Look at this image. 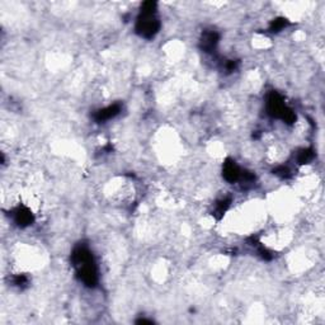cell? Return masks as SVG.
I'll list each match as a JSON object with an SVG mask.
<instances>
[{
  "label": "cell",
  "mask_w": 325,
  "mask_h": 325,
  "mask_svg": "<svg viewBox=\"0 0 325 325\" xmlns=\"http://www.w3.org/2000/svg\"><path fill=\"white\" fill-rule=\"evenodd\" d=\"M72 262L76 268V272L79 274L80 279L88 286H94L98 281L97 268L93 260V257L86 248L79 246L72 253Z\"/></svg>",
  "instance_id": "6da1fadb"
},
{
  "label": "cell",
  "mask_w": 325,
  "mask_h": 325,
  "mask_svg": "<svg viewBox=\"0 0 325 325\" xmlns=\"http://www.w3.org/2000/svg\"><path fill=\"white\" fill-rule=\"evenodd\" d=\"M155 7L156 4L153 1L145 3L141 8V14L138 17L137 24H136L137 32L146 38H151L158 32L160 27L158 18L155 16Z\"/></svg>",
  "instance_id": "7a4b0ae2"
},
{
  "label": "cell",
  "mask_w": 325,
  "mask_h": 325,
  "mask_svg": "<svg viewBox=\"0 0 325 325\" xmlns=\"http://www.w3.org/2000/svg\"><path fill=\"white\" fill-rule=\"evenodd\" d=\"M223 178L227 182H237L238 179L241 178V171L239 167L235 164V161L227 160L223 165Z\"/></svg>",
  "instance_id": "3957f363"
},
{
  "label": "cell",
  "mask_w": 325,
  "mask_h": 325,
  "mask_svg": "<svg viewBox=\"0 0 325 325\" xmlns=\"http://www.w3.org/2000/svg\"><path fill=\"white\" fill-rule=\"evenodd\" d=\"M121 111V107L120 104H113V105H108V107H105V108L101 109L95 113L94 119L97 120L98 122H105L108 121V120L113 119L115 116H117Z\"/></svg>",
  "instance_id": "277c9868"
},
{
  "label": "cell",
  "mask_w": 325,
  "mask_h": 325,
  "mask_svg": "<svg viewBox=\"0 0 325 325\" xmlns=\"http://www.w3.org/2000/svg\"><path fill=\"white\" fill-rule=\"evenodd\" d=\"M14 220L19 225V226H27L32 222L33 217L32 214L27 208H19V210L16 211V216H14Z\"/></svg>",
  "instance_id": "5b68a950"
},
{
  "label": "cell",
  "mask_w": 325,
  "mask_h": 325,
  "mask_svg": "<svg viewBox=\"0 0 325 325\" xmlns=\"http://www.w3.org/2000/svg\"><path fill=\"white\" fill-rule=\"evenodd\" d=\"M217 42H219V36H217L216 33L208 32L205 34L204 41H202V46L208 52V51H212L216 47Z\"/></svg>",
  "instance_id": "8992f818"
},
{
  "label": "cell",
  "mask_w": 325,
  "mask_h": 325,
  "mask_svg": "<svg viewBox=\"0 0 325 325\" xmlns=\"http://www.w3.org/2000/svg\"><path fill=\"white\" fill-rule=\"evenodd\" d=\"M286 26V22H285V19H277V20H274V22H273V24H272V30H273V32H274V31H279L281 30V28H283V27Z\"/></svg>",
  "instance_id": "52a82bcc"
}]
</instances>
